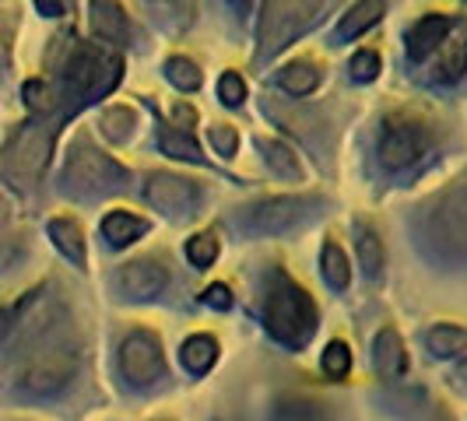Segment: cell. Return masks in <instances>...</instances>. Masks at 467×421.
<instances>
[{
  "label": "cell",
  "mask_w": 467,
  "mask_h": 421,
  "mask_svg": "<svg viewBox=\"0 0 467 421\" xmlns=\"http://www.w3.org/2000/svg\"><path fill=\"white\" fill-rule=\"evenodd\" d=\"M257 148L264 151V162L271 165V172L281 176V180H303V162H299V155L285 144V140H275V138H257Z\"/></svg>",
  "instance_id": "cell-19"
},
{
  "label": "cell",
  "mask_w": 467,
  "mask_h": 421,
  "mask_svg": "<svg viewBox=\"0 0 467 421\" xmlns=\"http://www.w3.org/2000/svg\"><path fill=\"white\" fill-rule=\"evenodd\" d=\"M464 70H467V25H461L453 36H446L443 46L432 53L429 77H432L436 85H453Z\"/></svg>",
  "instance_id": "cell-13"
},
{
  "label": "cell",
  "mask_w": 467,
  "mask_h": 421,
  "mask_svg": "<svg viewBox=\"0 0 467 421\" xmlns=\"http://www.w3.org/2000/svg\"><path fill=\"white\" fill-rule=\"evenodd\" d=\"M144 232H148V221L138 218V214H130V210H113L102 221V235L109 239V246H127V242L140 239Z\"/></svg>",
  "instance_id": "cell-23"
},
{
  "label": "cell",
  "mask_w": 467,
  "mask_h": 421,
  "mask_svg": "<svg viewBox=\"0 0 467 421\" xmlns=\"http://www.w3.org/2000/svg\"><path fill=\"white\" fill-rule=\"evenodd\" d=\"M159 148H162L165 155L180 159V162H193V165L204 162V155H201V148L193 144V138H190L187 130H176V127H162V130H159Z\"/></svg>",
  "instance_id": "cell-24"
},
{
  "label": "cell",
  "mask_w": 467,
  "mask_h": 421,
  "mask_svg": "<svg viewBox=\"0 0 467 421\" xmlns=\"http://www.w3.org/2000/svg\"><path fill=\"white\" fill-rule=\"evenodd\" d=\"M187 257L197 263V267H208V263H214V257H218V239L211 232L204 235H193L187 242Z\"/></svg>",
  "instance_id": "cell-32"
},
{
  "label": "cell",
  "mask_w": 467,
  "mask_h": 421,
  "mask_svg": "<svg viewBox=\"0 0 467 421\" xmlns=\"http://www.w3.org/2000/svg\"><path fill=\"white\" fill-rule=\"evenodd\" d=\"M233 4V11H239V15H246L250 11V0H229Z\"/></svg>",
  "instance_id": "cell-41"
},
{
  "label": "cell",
  "mask_w": 467,
  "mask_h": 421,
  "mask_svg": "<svg viewBox=\"0 0 467 421\" xmlns=\"http://www.w3.org/2000/svg\"><path fill=\"white\" fill-rule=\"evenodd\" d=\"M351 369V351L345 341H334V344H327V351H324V373L330 375V379H345Z\"/></svg>",
  "instance_id": "cell-31"
},
{
  "label": "cell",
  "mask_w": 467,
  "mask_h": 421,
  "mask_svg": "<svg viewBox=\"0 0 467 421\" xmlns=\"http://www.w3.org/2000/svg\"><path fill=\"white\" fill-rule=\"evenodd\" d=\"M119 369H123V375H127L134 386H151L165 369L159 337L148 334V330L127 334L123 344H119Z\"/></svg>",
  "instance_id": "cell-9"
},
{
  "label": "cell",
  "mask_w": 467,
  "mask_h": 421,
  "mask_svg": "<svg viewBox=\"0 0 467 421\" xmlns=\"http://www.w3.org/2000/svg\"><path fill=\"white\" fill-rule=\"evenodd\" d=\"M218 95H222V102L225 106H243V98H246V81L229 70V74H222V81H218Z\"/></svg>",
  "instance_id": "cell-33"
},
{
  "label": "cell",
  "mask_w": 467,
  "mask_h": 421,
  "mask_svg": "<svg viewBox=\"0 0 467 421\" xmlns=\"http://www.w3.org/2000/svg\"><path fill=\"white\" fill-rule=\"evenodd\" d=\"M151 22L169 36H180L193 25V0H148Z\"/></svg>",
  "instance_id": "cell-18"
},
{
  "label": "cell",
  "mask_w": 467,
  "mask_h": 421,
  "mask_svg": "<svg viewBox=\"0 0 467 421\" xmlns=\"http://www.w3.org/2000/svg\"><path fill=\"white\" fill-rule=\"evenodd\" d=\"M169 284V267L155 257H140L123 263L113 278V288H117L119 299L127 303H148V299H159Z\"/></svg>",
  "instance_id": "cell-11"
},
{
  "label": "cell",
  "mask_w": 467,
  "mask_h": 421,
  "mask_svg": "<svg viewBox=\"0 0 467 421\" xmlns=\"http://www.w3.org/2000/svg\"><path fill=\"white\" fill-rule=\"evenodd\" d=\"M176 119H180V123H193V119H197V113H193L190 106H176Z\"/></svg>",
  "instance_id": "cell-40"
},
{
  "label": "cell",
  "mask_w": 467,
  "mask_h": 421,
  "mask_svg": "<svg viewBox=\"0 0 467 421\" xmlns=\"http://www.w3.org/2000/svg\"><path fill=\"white\" fill-rule=\"evenodd\" d=\"M320 263H324V281H327L330 288H337V292H345L351 281V267H348V257L341 253V246L337 242H324V250H320Z\"/></svg>",
  "instance_id": "cell-25"
},
{
  "label": "cell",
  "mask_w": 467,
  "mask_h": 421,
  "mask_svg": "<svg viewBox=\"0 0 467 421\" xmlns=\"http://www.w3.org/2000/svg\"><path fill=\"white\" fill-rule=\"evenodd\" d=\"M119 70H123V60L117 53L102 46H92V43H74L70 56L64 60V92H67L70 102L78 106H88L95 98L109 95L117 88Z\"/></svg>",
  "instance_id": "cell-3"
},
{
  "label": "cell",
  "mask_w": 467,
  "mask_h": 421,
  "mask_svg": "<svg viewBox=\"0 0 467 421\" xmlns=\"http://www.w3.org/2000/svg\"><path fill=\"white\" fill-rule=\"evenodd\" d=\"M264 327L285 348H303L317 334V305L285 271H271V288L264 299Z\"/></svg>",
  "instance_id": "cell-2"
},
{
  "label": "cell",
  "mask_w": 467,
  "mask_h": 421,
  "mask_svg": "<svg viewBox=\"0 0 467 421\" xmlns=\"http://www.w3.org/2000/svg\"><path fill=\"white\" fill-rule=\"evenodd\" d=\"M337 0H264V22H260V60L275 56L288 43H296L309 28H317Z\"/></svg>",
  "instance_id": "cell-4"
},
{
  "label": "cell",
  "mask_w": 467,
  "mask_h": 421,
  "mask_svg": "<svg viewBox=\"0 0 467 421\" xmlns=\"http://www.w3.org/2000/svg\"><path fill=\"white\" fill-rule=\"evenodd\" d=\"M204 303H208L211 309H229V305H233V292H229L225 284H211L208 292H204Z\"/></svg>",
  "instance_id": "cell-37"
},
{
  "label": "cell",
  "mask_w": 467,
  "mask_h": 421,
  "mask_svg": "<svg viewBox=\"0 0 467 421\" xmlns=\"http://www.w3.org/2000/svg\"><path fill=\"white\" fill-rule=\"evenodd\" d=\"M425 344H429V351H432L436 358H450V354H457V351L467 348V330L440 323V327H432L425 334Z\"/></svg>",
  "instance_id": "cell-26"
},
{
  "label": "cell",
  "mask_w": 467,
  "mask_h": 421,
  "mask_svg": "<svg viewBox=\"0 0 467 421\" xmlns=\"http://www.w3.org/2000/svg\"><path fill=\"white\" fill-rule=\"evenodd\" d=\"M25 98L32 109H49V92L43 88V81H28L25 85Z\"/></svg>",
  "instance_id": "cell-36"
},
{
  "label": "cell",
  "mask_w": 467,
  "mask_h": 421,
  "mask_svg": "<svg viewBox=\"0 0 467 421\" xmlns=\"http://www.w3.org/2000/svg\"><path fill=\"white\" fill-rule=\"evenodd\" d=\"M74 369H78L74 354H67V351H49V354H39L36 362L25 365V373L18 375V386H22V394H28V397H53V394H60L70 379H74Z\"/></svg>",
  "instance_id": "cell-10"
},
{
  "label": "cell",
  "mask_w": 467,
  "mask_h": 421,
  "mask_svg": "<svg viewBox=\"0 0 467 421\" xmlns=\"http://www.w3.org/2000/svg\"><path fill=\"white\" fill-rule=\"evenodd\" d=\"M211 144H214V151H218L222 159H233L235 148H239V134H235L229 123H214V127H211Z\"/></svg>",
  "instance_id": "cell-34"
},
{
  "label": "cell",
  "mask_w": 467,
  "mask_h": 421,
  "mask_svg": "<svg viewBox=\"0 0 467 421\" xmlns=\"http://www.w3.org/2000/svg\"><path fill=\"white\" fill-rule=\"evenodd\" d=\"M351 77L355 81H373L376 74H379V56H376L373 49H362V53H355L351 56Z\"/></svg>",
  "instance_id": "cell-35"
},
{
  "label": "cell",
  "mask_w": 467,
  "mask_h": 421,
  "mask_svg": "<svg viewBox=\"0 0 467 421\" xmlns=\"http://www.w3.org/2000/svg\"><path fill=\"white\" fill-rule=\"evenodd\" d=\"M165 77H169L180 92H197V88H201V70H197V64L187 60V56H169V60H165Z\"/></svg>",
  "instance_id": "cell-29"
},
{
  "label": "cell",
  "mask_w": 467,
  "mask_h": 421,
  "mask_svg": "<svg viewBox=\"0 0 467 421\" xmlns=\"http://www.w3.org/2000/svg\"><path fill=\"white\" fill-rule=\"evenodd\" d=\"M373 362H376V373L383 375V379H400V375H404L408 354H404V341H400V334L394 327L379 330Z\"/></svg>",
  "instance_id": "cell-16"
},
{
  "label": "cell",
  "mask_w": 467,
  "mask_h": 421,
  "mask_svg": "<svg viewBox=\"0 0 467 421\" xmlns=\"http://www.w3.org/2000/svg\"><path fill=\"white\" fill-rule=\"evenodd\" d=\"M214 358H218V344L211 337H204V334L190 337L187 344H183V365H187L190 373H208L211 365H214Z\"/></svg>",
  "instance_id": "cell-28"
},
{
  "label": "cell",
  "mask_w": 467,
  "mask_h": 421,
  "mask_svg": "<svg viewBox=\"0 0 467 421\" xmlns=\"http://www.w3.org/2000/svg\"><path fill=\"white\" fill-rule=\"evenodd\" d=\"M324 208V197L303 193V197H267L239 214V225L254 235H285L299 225H309Z\"/></svg>",
  "instance_id": "cell-7"
},
{
  "label": "cell",
  "mask_w": 467,
  "mask_h": 421,
  "mask_svg": "<svg viewBox=\"0 0 467 421\" xmlns=\"http://www.w3.org/2000/svg\"><path fill=\"white\" fill-rule=\"evenodd\" d=\"M275 421H327V415L313 400H281Z\"/></svg>",
  "instance_id": "cell-30"
},
{
  "label": "cell",
  "mask_w": 467,
  "mask_h": 421,
  "mask_svg": "<svg viewBox=\"0 0 467 421\" xmlns=\"http://www.w3.org/2000/svg\"><path fill=\"white\" fill-rule=\"evenodd\" d=\"M49 239L57 242V250L74 263V267H85V232L74 218H53L49 221Z\"/></svg>",
  "instance_id": "cell-20"
},
{
  "label": "cell",
  "mask_w": 467,
  "mask_h": 421,
  "mask_svg": "<svg viewBox=\"0 0 467 421\" xmlns=\"http://www.w3.org/2000/svg\"><path fill=\"white\" fill-rule=\"evenodd\" d=\"M355 250H358V263H362L366 278H379V271H383V239L373 232L369 221H355Z\"/></svg>",
  "instance_id": "cell-21"
},
{
  "label": "cell",
  "mask_w": 467,
  "mask_h": 421,
  "mask_svg": "<svg viewBox=\"0 0 467 421\" xmlns=\"http://www.w3.org/2000/svg\"><path fill=\"white\" fill-rule=\"evenodd\" d=\"M461 375H464V379H467V365H464V369H461Z\"/></svg>",
  "instance_id": "cell-43"
},
{
  "label": "cell",
  "mask_w": 467,
  "mask_h": 421,
  "mask_svg": "<svg viewBox=\"0 0 467 421\" xmlns=\"http://www.w3.org/2000/svg\"><path fill=\"white\" fill-rule=\"evenodd\" d=\"M64 183L78 197H106V193H117V190L127 187L130 172L119 162H113L109 155H102L88 134H78L74 144H70Z\"/></svg>",
  "instance_id": "cell-5"
},
{
  "label": "cell",
  "mask_w": 467,
  "mask_h": 421,
  "mask_svg": "<svg viewBox=\"0 0 467 421\" xmlns=\"http://www.w3.org/2000/svg\"><path fill=\"white\" fill-rule=\"evenodd\" d=\"M11 320H15V316H11L7 309H0V344H4V337L11 334Z\"/></svg>",
  "instance_id": "cell-39"
},
{
  "label": "cell",
  "mask_w": 467,
  "mask_h": 421,
  "mask_svg": "<svg viewBox=\"0 0 467 421\" xmlns=\"http://www.w3.org/2000/svg\"><path fill=\"white\" fill-rule=\"evenodd\" d=\"M278 85L288 95L303 98V95L320 88V67L313 60H296V64H288L285 70H278Z\"/></svg>",
  "instance_id": "cell-22"
},
{
  "label": "cell",
  "mask_w": 467,
  "mask_h": 421,
  "mask_svg": "<svg viewBox=\"0 0 467 421\" xmlns=\"http://www.w3.org/2000/svg\"><path fill=\"white\" fill-rule=\"evenodd\" d=\"M92 32L102 43L127 46L130 43V22L119 0H92Z\"/></svg>",
  "instance_id": "cell-15"
},
{
  "label": "cell",
  "mask_w": 467,
  "mask_h": 421,
  "mask_svg": "<svg viewBox=\"0 0 467 421\" xmlns=\"http://www.w3.org/2000/svg\"><path fill=\"white\" fill-rule=\"evenodd\" d=\"M49 151H53V130L39 127V123H28L22 127L15 140L7 144L4 151V169L15 183H36L43 176V169L49 162Z\"/></svg>",
  "instance_id": "cell-8"
},
{
  "label": "cell",
  "mask_w": 467,
  "mask_h": 421,
  "mask_svg": "<svg viewBox=\"0 0 467 421\" xmlns=\"http://www.w3.org/2000/svg\"><path fill=\"white\" fill-rule=\"evenodd\" d=\"M419 246L436 263H467V176L440 190L419 210Z\"/></svg>",
  "instance_id": "cell-1"
},
{
  "label": "cell",
  "mask_w": 467,
  "mask_h": 421,
  "mask_svg": "<svg viewBox=\"0 0 467 421\" xmlns=\"http://www.w3.org/2000/svg\"><path fill=\"white\" fill-rule=\"evenodd\" d=\"M383 11H387L383 0H358L348 15L341 18V25L334 28V43H348L355 36H362L366 28H373V25L383 18Z\"/></svg>",
  "instance_id": "cell-17"
},
{
  "label": "cell",
  "mask_w": 467,
  "mask_h": 421,
  "mask_svg": "<svg viewBox=\"0 0 467 421\" xmlns=\"http://www.w3.org/2000/svg\"><path fill=\"white\" fill-rule=\"evenodd\" d=\"M144 197L151 208L165 210V214H193L201 208V187L193 180L172 176V172H151L144 183Z\"/></svg>",
  "instance_id": "cell-12"
},
{
  "label": "cell",
  "mask_w": 467,
  "mask_h": 421,
  "mask_svg": "<svg viewBox=\"0 0 467 421\" xmlns=\"http://www.w3.org/2000/svg\"><path fill=\"white\" fill-rule=\"evenodd\" d=\"M36 7H39L47 18H60V15H67L70 0H36Z\"/></svg>",
  "instance_id": "cell-38"
},
{
  "label": "cell",
  "mask_w": 467,
  "mask_h": 421,
  "mask_svg": "<svg viewBox=\"0 0 467 421\" xmlns=\"http://www.w3.org/2000/svg\"><path fill=\"white\" fill-rule=\"evenodd\" d=\"M453 32V18L446 15H425L408 28V56L411 60H429L436 49L443 46V39Z\"/></svg>",
  "instance_id": "cell-14"
},
{
  "label": "cell",
  "mask_w": 467,
  "mask_h": 421,
  "mask_svg": "<svg viewBox=\"0 0 467 421\" xmlns=\"http://www.w3.org/2000/svg\"><path fill=\"white\" fill-rule=\"evenodd\" d=\"M4 60H7V39L0 36V67H4Z\"/></svg>",
  "instance_id": "cell-42"
},
{
  "label": "cell",
  "mask_w": 467,
  "mask_h": 421,
  "mask_svg": "<svg viewBox=\"0 0 467 421\" xmlns=\"http://www.w3.org/2000/svg\"><path fill=\"white\" fill-rule=\"evenodd\" d=\"M432 144H436V134L425 119L411 113H394L383 119V130H379V165L390 176H400L425 162Z\"/></svg>",
  "instance_id": "cell-6"
},
{
  "label": "cell",
  "mask_w": 467,
  "mask_h": 421,
  "mask_svg": "<svg viewBox=\"0 0 467 421\" xmlns=\"http://www.w3.org/2000/svg\"><path fill=\"white\" fill-rule=\"evenodd\" d=\"M99 127H102V134L113 140V144H127V140L134 138L138 119H134V113H130L127 106H113V109H106V113H102Z\"/></svg>",
  "instance_id": "cell-27"
}]
</instances>
